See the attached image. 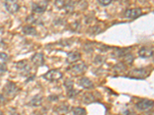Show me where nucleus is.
Listing matches in <instances>:
<instances>
[{
  "mask_svg": "<svg viewBox=\"0 0 154 115\" xmlns=\"http://www.w3.org/2000/svg\"><path fill=\"white\" fill-rule=\"evenodd\" d=\"M16 68L20 72V75L23 77H29L31 72V67L26 60L19 61L16 63Z\"/></svg>",
  "mask_w": 154,
  "mask_h": 115,
  "instance_id": "obj_1",
  "label": "nucleus"
},
{
  "mask_svg": "<svg viewBox=\"0 0 154 115\" xmlns=\"http://www.w3.org/2000/svg\"><path fill=\"white\" fill-rule=\"evenodd\" d=\"M42 78L49 81H56L63 78V73L57 69H52L44 74Z\"/></svg>",
  "mask_w": 154,
  "mask_h": 115,
  "instance_id": "obj_2",
  "label": "nucleus"
},
{
  "mask_svg": "<svg viewBox=\"0 0 154 115\" xmlns=\"http://www.w3.org/2000/svg\"><path fill=\"white\" fill-rule=\"evenodd\" d=\"M19 91V87L12 81H8L2 89L3 94L6 96H15Z\"/></svg>",
  "mask_w": 154,
  "mask_h": 115,
  "instance_id": "obj_3",
  "label": "nucleus"
},
{
  "mask_svg": "<svg viewBox=\"0 0 154 115\" xmlns=\"http://www.w3.org/2000/svg\"><path fill=\"white\" fill-rule=\"evenodd\" d=\"M49 0H42L40 2L32 3V11L36 14H42L46 10Z\"/></svg>",
  "mask_w": 154,
  "mask_h": 115,
  "instance_id": "obj_4",
  "label": "nucleus"
},
{
  "mask_svg": "<svg viewBox=\"0 0 154 115\" xmlns=\"http://www.w3.org/2000/svg\"><path fill=\"white\" fill-rule=\"evenodd\" d=\"M4 5L6 11L11 14H15L20 9V5L18 3L17 0H5Z\"/></svg>",
  "mask_w": 154,
  "mask_h": 115,
  "instance_id": "obj_5",
  "label": "nucleus"
},
{
  "mask_svg": "<svg viewBox=\"0 0 154 115\" xmlns=\"http://www.w3.org/2000/svg\"><path fill=\"white\" fill-rule=\"evenodd\" d=\"M153 107V101L149 99H143L136 104V108L140 111H146Z\"/></svg>",
  "mask_w": 154,
  "mask_h": 115,
  "instance_id": "obj_6",
  "label": "nucleus"
},
{
  "mask_svg": "<svg viewBox=\"0 0 154 115\" xmlns=\"http://www.w3.org/2000/svg\"><path fill=\"white\" fill-rule=\"evenodd\" d=\"M149 74V72L146 68H140L132 70L129 73V76H132L131 78L133 79H143Z\"/></svg>",
  "mask_w": 154,
  "mask_h": 115,
  "instance_id": "obj_7",
  "label": "nucleus"
},
{
  "mask_svg": "<svg viewBox=\"0 0 154 115\" xmlns=\"http://www.w3.org/2000/svg\"><path fill=\"white\" fill-rule=\"evenodd\" d=\"M87 65L85 63H80V64H75V65H72L69 68H68V71L73 75H80L85 72L87 70Z\"/></svg>",
  "mask_w": 154,
  "mask_h": 115,
  "instance_id": "obj_8",
  "label": "nucleus"
},
{
  "mask_svg": "<svg viewBox=\"0 0 154 115\" xmlns=\"http://www.w3.org/2000/svg\"><path fill=\"white\" fill-rule=\"evenodd\" d=\"M142 15V9L140 8L126 9L124 12V16L126 19H136Z\"/></svg>",
  "mask_w": 154,
  "mask_h": 115,
  "instance_id": "obj_9",
  "label": "nucleus"
},
{
  "mask_svg": "<svg viewBox=\"0 0 154 115\" xmlns=\"http://www.w3.org/2000/svg\"><path fill=\"white\" fill-rule=\"evenodd\" d=\"M32 62L33 63V65L37 67L43 66L45 64V58H44V55L42 53L37 52L35 53L33 55L31 58Z\"/></svg>",
  "mask_w": 154,
  "mask_h": 115,
  "instance_id": "obj_10",
  "label": "nucleus"
},
{
  "mask_svg": "<svg viewBox=\"0 0 154 115\" xmlns=\"http://www.w3.org/2000/svg\"><path fill=\"white\" fill-rule=\"evenodd\" d=\"M138 55L142 58H149L153 55V49L151 47L143 46L139 50Z\"/></svg>",
  "mask_w": 154,
  "mask_h": 115,
  "instance_id": "obj_11",
  "label": "nucleus"
},
{
  "mask_svg": "<svg viewBox=\"0 0 154 115\" xmlns=\"http://www.w3.org/2000/svg\"><path fill=\"white\" fill-rule=\"evenodd\" d=\"M81 59V54L79 52H71L67 54L66 62L69 65H72L73 63L79 61Z\"/></svg>",
  "mask_w": 154,
  "mask_h": 115,
  "instance_id": "obj_12",
  "label": "nucleus"
},
{
  "mask_svg": "<svg viewBox=\"0 0 154 115\" xmlns=\"http://www.w3.org/2000/svg\"><path fill=\"white\" fill-rule=\"evenodd\" d=\"M79 84L84 89H93L94 87V84L92 81L86 77H82L79 80Z\"/></svg>",
  "mask_w": 154,
  "mask_h": 115,
  "instance_id": "obj_13",
  "label": "nucleus"
},
{
  "mask_svg": "<svg viewBox=\"0 0 154 115\" xmlns=\"http://www.w3.org/2000/svg\"><path fill=\"white\" fill-rule=\"evenodd\" d=\"M42 100H43V97L41 94H38L32 98L31 101L28 103V105L31 107H34V108H38V107L42 105Z\"/></svg>",
  "mask_w": 154,
  "mask_h": 115,
  "instance_id": "obj_14",
  "label": "nucleus"
},
{
  "mask_svg": "<svg viewBox=\"0 0 154 115\" xmlns=\"http://www.w3.org/2000/svg\"><path fill=\"white\" fill-rule=\"evenodd\" d=\"M22 31L23 33L26 35H32V36H36L38 35V31H37L36 28L33 26H29V25H26L24 26L22 28Z\"/></svg>",
  "mask_w": 154,
  "mask_h": 115,
  "instance_id": "obj_15",
  "label": "nucleus"
},
{
  "mask_svg": "<svg viewBox=\"0 0 154 115\" xmlns=\"http://www.w3.org/2000/svg\"><path fill=\"white\" fill-rule=\"evenodd\" d=\"M95 101V97L93 95V94H89V93H86L84 94V96L82 97V102L86 105H89Z\"/></svg>",
  "mask_w": 154,
  "mask_h": 115,
  "instance_id": "obj_16",
  "label": "nucleus"
},
{
  "mask_svg": "<svg viewBox=\"0 0 154 115\" xmlns=\"http://www.w3.org/2000/svg\"><path fill=\"white\" fill-rule=\"evenodd\" d=\"M54 111L56 114H66L69 111V106L65 105V104H62L60 106H57L55 108Z\"/></svg>",
  "mask_w": 154,
  "mask_h": 115,
  "instance_id": "obj_17",
  "label": "nucleus"
},
{
  "mask_svg": "<svg viewBox=\"0 0 154 115\" xmlns=\"http://www.w3.org/2000/svg\"><path fill=\"white\" fill-rule=\"evenodd\" d=\"M74 2L72 0H66V3L63 9H65L67 13H72L74 11Z\"/></svg>",
  "mask_w": 154,
  "mask_h": 115,
  "instance_id": "obj_18",
  "label": "nucleus"
},
{
  "mask_svg": "<svg viewBox=\"0 0 154 115\" xmlns=\"http://www.w3.org/2000/svg\"><path fill=\"white\" fill-rule=\"evenodd\" d=\"M26 21L28 22L31 23V24H35V25H42V21L40 19H38V18L35 17L33 15H30L26 19Z\"/></svg>",
  "mask_w": 154,
  "mask_h": 115,
  "instance_id": "obj_19",
  "label": "nucleus"
},
{
  "mask_svg": "<svg viewBox=\"0 0 154 115\" xmlns=\"http://www.w3.org/2000/svg\"><path fill=\"white\" fill-rule=\"evenodd\" d=\"M72 113L73 115H86V111L85 108L75 107L72 108Z\"/></svg>",
  "mask_w": 154,
  "mask_h": 115,
  "instance_id": "obj_20",
  "label": "nucleus"
},
{
  "mask_svg": "<svg viewBox=\"0 0 154 115\" xmlns=\"http://www.w3.org/2000/svg\"><path fill=\"white\" fill-rule=\"evenodd\" d=\"M63 85H64L66 90V92L67 91H71V90H72V89L74 88L73 87V85H74L73 81L71 80V79H69V78L66 79V81H64V83H63Z\"/></svg>",
  "mask_w": 154,
  "mask_h": 115,
  "instance_id": "obj_21",
  "label": "nucleus"
},
{
  "mask_svg": "<svg viewBox=\"0 0 154 115\" xmlns=\"http://www.w3.org/2000/svg\"><path fill=\"white\" fill-rule=\"evenodd\" d=\"M66 3V0H55V5L58 9H62L64 8Z\"/></svg>",
  "mask_w": 154,
  "mask_h": 115,
  "instance_id": "obj_22",
  "label": "nucleus"
},
{
  "mask_svg": "<svg viewBox=\"0 0 154 115\" xmlns=\"http://www.w3.org/2000/svg\"><path fill=\"white\" fill-rule=\"evenodd\" d=\"M123 58H124L125 62H126V64H129V65H131L132 63H133V60H134V56L132 55L130 53H127V54L123 56Z\"/></svg>",
  "mask_w": 154,
  "mask_h": 115,
  "instance_id": "obj_23",
  "label": "nucleus"
},
{
  "mask_svg": "<svg viewBox=\"0 0 154 115\" xmlns=\"http://www.w3.org/2000/svg\"><path fill=\"white\" fill-rule=\"evenodd\" d=\"M9 60V55L5 52H0V65L5 64Z\"/></svg>",
  "mask_w": 154,
  "mask_h": 115,
  "instance_id": "obj_24",
  "label": "nucleus"
},
{
  "mask_svg": "<svg viewBox=\"0 0 154 115\" xmlns=\"http://www.w3.org/2000/svg\"><path fill=\"white\" fill-rule=\"evenodd\" d=\"M79 92H80V91H77V90H75V89L73 88L72 90H71V91H67L66 94H67V96H68L69 98H71V99H73L75 97H76L77 94H79Z\"/></svg>",
  "mask_w": 154,
  "mask_h": 115,
  "instance_id": "obj_25",
  "label": "nucleus"
},
{
  "mask_svg": "<svg viewBox=\"0 0 154 115\" xmlns=\"http://www.w3.org/2000/svg\"><path fill=\"white\" fill-rule=\"evenodd\" d=\"M105 61L106 58L103 57V56L97 55L95 58V63H96V64H98V65H101V64L105 62Z\"/></svg>",
  "mask_w": 154,
  "mask_h": 115,
  "instance_id": "obj_26",
  "label": "nucleus"
},
{
  "mask_svg": "<svg viewBox=\"0 0 154 115\" xmlns=\"http://www.w3.org/2000/svg\"><path fill=\"white\" fill-rule=\"evenodd\" d=\"M7 72V67L5 64H2V65H0V77L2 76V75Z\"/></svg>",
  "mask_w": 154,
  "mask_h": 115,
  "instance_id": "obj_27",
  "label": "nucleus"
},
{
  "mask_svg": "<svg viewBox=\"0 0 154 115\" xmlns=\"http://www.w3.org/2000/svg\"><path fill=\"white\" fill-rule=\"evenodd\" d=\"M99 3L103 6H107L112 2V0H97Z\"/></svg>",
  "mask_w": 154,
  "mask_h": 115,
  "instance_id": "obj_28",
  "label": "nucleus"
},
{
  "mask_svg": "<svg viewBox=\"0 0 154 115\" xmlns=\"http://www.w3.org/2000/svg\"><path fill=\"white\" fill-rule=\"evenodd\" d=\"M48 100L49 101H57L59 100V96L56 94H51L50 96H49Z\"/></svg>",
  "mask_w": 154,
  "mask_h": 115,
  "instance_id": "obj_29",
  "label": "nucleus"
},
{
  "mask_svg": "<svg viewBox=\"0 0 154 115\" xmlns=\"http://www.w3.org/2000/svg\"><path fill=\"white\" fill-rule=\"evenodd\" d=\"M125 65H123V63H119V64H117V65H116L115 66V68L116 70H118V71H122V70L125 69Z\"/></svg>",
  "mask_w": 154,
  "mask_h": 115,
  "instance_id": "obj_30",
  "label": "nucleus"
},
{
  "mask_svg": "<svg viewBox=\"0 0 154 115\" xmlns=\"http://www.w3.org/2000/svg\"><path fill=\"white\" fill-rule=\"evenodd\" d=\"M5 101V97H4L2 94H0V105H1V104H3Z\"/></svg>",
  "mask_w": 154,
  "mask_h": 115,
  "instance_id": "obj_31",
  "label": "nucleus"
},
{
  "mask_svg": "<svg viewBox=\"0 0 154 115\" xmlns=\"http://www.w3.org/2000/svg\"><path fill=\"white\" fill-rule=\"evenodd\" d=\"M35 75H32V76H29V78L27 79L26 81V83H28V82H29L30 81H32V80H33V79L35 78Z\"/></svg>",
  "mask_w": 154,
  "mask_h": 115,
  "instance_id": "obj_32",
  "label": "nucleus"
},
{
  "mask_svg": "<svg viewBox=\"0 0 154 115\" xmlns=\"http://www.w3.org/2000/svg\"><path fill=\"white\" fill-rule=\"evenodd\" d=\"M10 115H19V114L16 113V112H11Z\"/></svg>",
  "mask_w": 154,
  "mask_h": 115,
  "instance_id": "obj_33",
  "label": "nucleus"
},
{
  "mask_svg": "<svg viewBox=\"0 0 154 115\" xmlns=\"http://www.w3.org/2000/svg\"><path fill=\"white\" fill-rule=\"evenodd\" d=\"M0 115H3V114H2V111H0Z\"/></svg>",
  "mask_w": 154,
  "mask_h": 115,
  "instance_id": "obj_34",
  "label": "nucleus"
}]
</instances>
